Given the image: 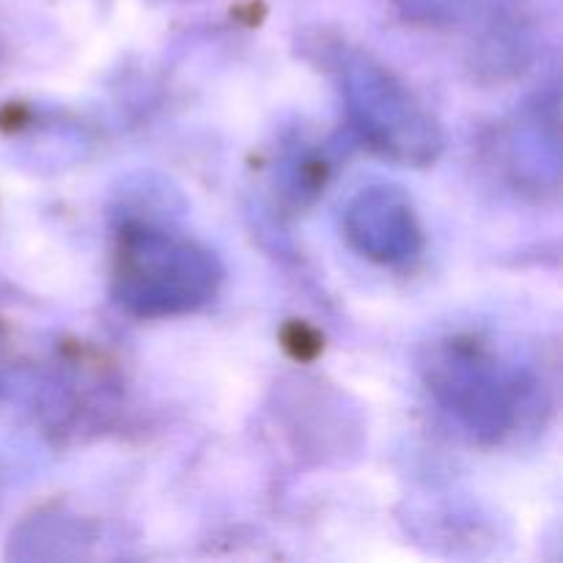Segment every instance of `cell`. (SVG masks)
Instances as JSON below:
<instances>
[{"instance_id": "6da1fadb", "label": "cell", "mask_w": 563, "mask_h": 563, "mask_svg": "<svg viewBox=\"0 0 563 563\" xmlns=\"http://www.w3.org/2000/svg\"><path fill=\"white\" fill-rule=\"evenodd\" d=\"M223 267L198 242L148 223L121 229L113 297L141 319L181 317L207 306L220 289Z\"/></svg>"}, {"instance_id": "7a4b0ae2", "label": "cell", "mask_w": 563, "mask_h": 563, "mask_svg": "<svg viewBox=\"0 0 563 563\" xmlns=\"http://www.w3.org/2000/svg\"><path fill=\"white\" fill-rule=\"evenodd\" d=\"M339 82L352 130L374 152L416 168L438 159L443 148L440 126L377 60L341 49Z\"/></svg>"}, {"instance_id": "3957f363", "label": "cell", "mask_w": 563, "mask_h": 563, "mask_svg": "<svg viewBox=\"0 0 563 563\" xmlns=\"http://www.w3.org/2000/svg\"><path fill=\"white\" fill-rule=\"evenodd\" d=\"M429 385L440 405L478 440H500L517 429L528 383L476 341H449L429 361Z\"/></svg>"}, {"instance_id": "277c9868", "label": "cell", "mask_w": 563, "mask_h": 563, "mask_svg": "<svg viewBox=\"0 0 563 563\" xmlns=\"http://www.w3.org/2000/svg\"><path fill=\"white\" fill-rule=\"evenodd\" d=\"M344 234L368 262L407 267L423 251V229L410 196L399 187L374 185L344 209Z\"/></svg>"}]
</instances>
